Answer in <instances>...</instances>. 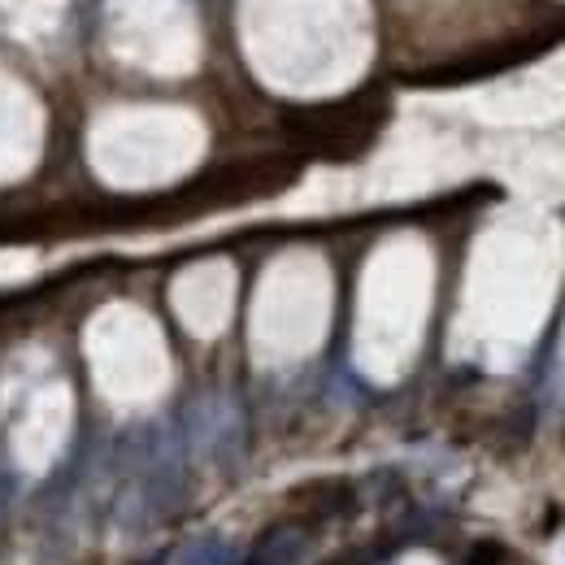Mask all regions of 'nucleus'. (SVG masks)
<instances>
[{"instance_id":"f257e3e1","label":"nucleus","mask_w":565,"mask_h":565,"mask_svg":"<svg viewBox=\"0 0 565 565\" xmlns=\"http://www.w3.org/2000/svg\"><path fill=\"white\" fill-rule=\"evenodd\" d=\"M379 122H383V100L379 96H353L344 105L291 118V131L309 148L327 152V157H349V152H356V148H365V143L374 140Z\"/></svg>"},{"instance_id":"f03ea898","label":"nucleus","mask_w":565,"mask_h":565,"mask_svg":"<svg viewBox=\"0 0 565 565\" xmlns=\"http://www.w3.org/2000/svg\"><path fill=\"white\" fill-rule=\"evenodd\" d=\"M0 513H4V500H0Z\"/></svg>"}]
</instances>
